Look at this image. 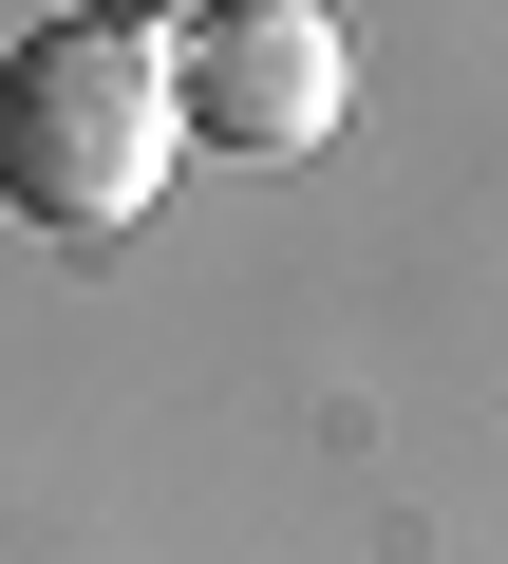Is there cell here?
<instances>
[{"instance_id":"6da1fadb","label":"cell","mask_w":508,"mask_h":564,"mask_svg":"<svg viewBox=\"0 0 508 564\" xmlns=\"http://www.w3.org/2000/svg\"><path fill=\"white\" fill-rule=\"evenodd\" d=\"M188 113H170V39H114V20H57L0 57V207L20 226H151Z\"/></svg>"},{"instance_id":"7a4b0ae2","label":"cell","mask_w":508,"mask_h":564,"mask_svg":"<svg viewBox=\"0 0 508 564\" xmlns=\"http://www.w3.org/2000/svg\"><path fill=\"white\" fill-rule=\"evenodd\" d=\"M170 113L207 151H321L339 132V20H302V0H207L188 57H170Z\"/></svg>"},{"instance_id":"3957f363","label":"cell","mask_w":508,"mask_h":564,"mask_svg":"<svg viewBox=\"0 0 508 564\" xmlns=\"http://www.w3.org/2000/svg\"><path fill=\"white\" fill-rule=\"evenodd\" d=\"M76 20H114V39H151V20H207V0H76Z\"/></svg>"}]
</instances>
